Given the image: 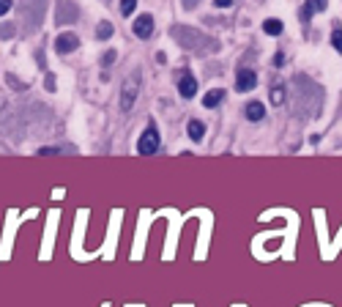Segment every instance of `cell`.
<instances>
[{"label": "cell", "mask_w": 342, "mask_h": 307, "mask_svg": "<svg viewBox=\"0 0 342 307\" xmlns=\"http://www.w3.org/2000/svg\"><path fill=\"white\" fill-rule=\"evenodd\" d=\"M317 11H326V0H307L304 9H301V22H309L312 14H317Z\"/></svg>", "instance_id": "cell-7"}, {"label": "cell", "mask_w": 342, "mask_h": 307, "mask_svg": "<svg viewBox=\"0 0 342 307\" xmlns=\"http://www.w3.org/2000/svg\"><path fill=\"white\" fill-rule=\"evenodd\" d=\"M0 36H3V38H11V36H14V25H3V28H0Z\"/></svg>", "instance_id": "cell-17"}, {"label": "cell", "mask_w": 342, "mask_h": 307, "mask_svg": "<svg viewBox=\"0 0 342 307\" xmlns=\"http://www.w3.org/2000/svg\"><path fill=\"white\" fill-rule=\"evenodd\" d=\"M263 30H266L268 36H280V33H282V22L271 17V19H266V22H263Z\"/></svg>", "instance_id": "cell-12"}, {"label": "cell", "mask_w": 342, "mask_h": 307, "mask_svg": "<svg viewBox=\"0 0 342 307\" xmlns=\"http://www.w3.org/2000/svg\"><path fill=\"white\" fill-rule=\"evenodd\" d=\"M222 99H225V91H222V88H213V91H208V93L203 96V107H217Z\"/></svg>", "instance_id": "cell-10"}, {"label": "cell", "mask_w": 342, "mask_h": 307, "mask_svg": "<svg viewBox=\"0 0 342 307\" xmlns=\"http://www.w3.org/2000/svg\"><path fill=\"white\" fill-rule=\"evenodd\" d=\"M244 115L249 118V121H263V115H266L263 101H249V105L244 107Z\"/></svg>", "instance_id": "cell-8"}, {"label": "cell", "mask_w": 342, "mask_h": 307, "mask_svg": "<svg viewBox=\"0 0 342 307\" xmlns=\"http://www.w3.org/2000/svg\"><path fill=\"white\" fill-rule=\"evenodd\" d=\"M113 60H115V52H113V50L101 55V64H104V66H110V64H113Z\"/></svg>", "instance_id": "cell-18"}, {"label": "cell", "mask_w": 342, "mask_h": 307, "mask_svg": "<svg viewBox=\"0 0 342 307\" xmlns=\"http://www.w3.org/2000/svg\"><path fill=\"white\" fill-rule=\"evenodd\" d=\"M96 36L99 38H110L113 36V25H110V22H101V25L96 28Z\"/></svg>", "instance_id": "cell-15"}, {"label": "cell", "mask_w": 342, "mask_h": 307, "mask_svg": "<svg viewBox=\"0 0 342 307\" xmlns=\"http://www.w3.org/2000/svg\"><path fill=\"white\" fill-rule=\"evenodd\" d=\"M79 47V38L74 33H60L58 38H55V50H58V55H69L74 52Z\"/></svg>", "instance_id": "cell-3"}, {"label": "cell", "mask_w": 342, "mask_h": 307, "mask_svg": "<svg viewBox=\"0 0 342 307\" xmlns=\"http://www.w3.org/2000/svg\"><path fill=\"white\" fill-rule=\"evenodd\" d=\"M285 101V88L282 85H274L271 88V105H282Z\"/></svg>", "instance_id": "cell-13"}, {"label": "cell", "mask_w": 342, "mask_h": 307, "mask_svg": "<svg viewBox=\"0 0 342 307\" xmlns=\"http://www.w3.org/2000/svg\"><path fill=\"white\" fill-rule=\"evenodd\" d=\"M134 9H137V0H121V14L123 17H132Z\"/></svg>", "instance_id": "cell-14"}, {"label": "cell", "mask_w": 342, "mask_h": 307, "mask_svg": "<svg viewBox=\"0 0 342 307\" xmlns=\"http://www.w3.org/2000/svg\"><path fill=\"white\" fill-rule=\"evenodd\" d=\"M74 19L77 17V6L71 3V0H60V6H58V22H63V19Z\"/></svg>", "instance_id": "cell-9"}, {"label": "cell", "mask_w": 342, "mask_h": 307, "mask_svg": "<svg viewBox=\"0 0 342 307\" xmlns=\"http://www.w3.org/2000/svg\"><path fill=\"white\" fill-rule=\"evenodd\" d=\"M134 33H137L140 38L154 36V17H151V14H142V17L134 19Z\"/></svg>", "instance_id": "cell-6"}, {"label": "cell", "mask_w": 342, "mask_h": 307, "mask_svg": "<svg viewBox=\"0 0 342 307\" xmlns=\"http://www.w3.org/2000/svg\"><path fill=\"white\" fill-rule=\"evenodd\" d=\"M331 44H334V50L342 52V28H334V33H331Z\"/></svg>", "instance_id": "cell-16"}, {"label": "cell", "mask_w": 342, "mask_h": 307, "mask_svg": "<svg viewBox=\"0 0 342 307\" xmlns=\"http://www.w3.org/2000/svg\"><path fill=\"white\" fill-rule=\"evenodd\" d=\"M203 135H205V124L203 121H189V137L192 140H203Z\"/></svg>", "instance_id": "cell-11"}, {"label": "cell", "mask_w": 342, "mask_h": 307, "mask_svg": "<svg viewBox=\"0 0 342 307\" xmlns=\"http://www.w3.org/2000/svg\"><path fill=\"white\" fill-rule=\"evenodd\" d=\"M159 146H162V140H159L156 127H148L145 132H142L140 143H137V151H140V154H145V156H151V154H156V151H159Z\"/></svg>", "instance_id": "cell-2"}, {"label": "cell", "mask_w": 342, "mask_h": 307, "mask_svg": "<svg viewBox=\"0 0 342 307\" xmlns=\"http://www.w3.org/2000/svg\"><path fill=\"white\" fill-rule=\"evenodd\" d=\"M178 93H181L184 99H192L195 93H197V80H195L189 72L181 74V80H178Z\"/></svg>", "instance_id": "cell-5"}, {"label": "cell", "mask_w": 342, "mask_h": 307, "mask_svg": "<svg viewBox=\"0 0 342 307\" xmlns=\"http://www.w3.org/2000/svg\"><path fill=\"white\" fill-rule=\"evenodd\" d=\"M282 64H285V55H282V52H276V55H274V66L280 69Z\"/></svg>", "instance_id": "cell-21"}, {"label": "cell", "mask_w": 342, "mask_h": 307, "mask_svg": "<svg viewBox=\"0 0 342 307\" xmlns=\"http://www.w3.org/2000/svg\"><path fill=\"white\" fill-rule=\"evenodd\" d=\"M192 3H195V0H186V6H192Z\"/></svg>", "instance_id": "cell-22"}, {"label": "cell", "mask_w": 342, "mask_h": 307, "mask_svg": "<svg viewBox=\"0 0 342 307\" xmlns=\"http://www.w3.org/2000/svg\"><path fill=\"white\" fill-rule=\"evenodd\" d=\"M137 93H140V72H134L129 80L123 83V91H121V110L129 113L132 105L137 101Z\"/></svg>", "instance_id": "cell-1"}, {"label": "cell", "mask_w": 342, "mask_h": 307, "mask_svg": "<svg viewBox=\"0 0 342 307\" xmlns=\"http://www.w3.org/2000/svg\"><path fill=\"white\" fill-rule=\"evenodd\" d=\"M213 6L217 9H227V6H233V0H213Z\"/></svg>", "instance_id": "cell-20"}, {"label": "cell", "mask_w": 342, "mask_h": 307, "mask_svg": "<svg viewBox=\"0 0 342 307\" xmlns=\"http://www.w3.org/2000/svg\"><path fill=\"white\" fill-rule=\"evenodd\" d=\"M254 85H258V74L252 72V69H238V74H236V88L238 91H252Z\"/></svg>", "instance_id": "cell-4"}, {"label": "cell", "mask_w": 342, "mask_h": 307, "mask_svg": "<svg viewBox=\"0 0 342 307\" xmlns=\"http://www.w3.org/2000/svg\"><path fill=\"white\" fill-rule=\"evenodd\" d=\"M9 9H11V0H0V17L9 14Z\"/></svg>", "instance_id": "cell-19"}]
</instances>
